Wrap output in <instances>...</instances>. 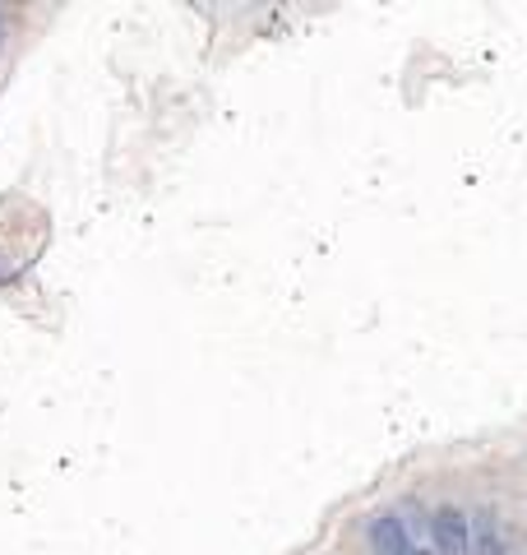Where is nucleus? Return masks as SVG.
Listing matches in <instances>:
<instances>
[{
  "label": "nucleus",
  "mask_w": 527,
  "mask_h": 555,
  "mask_svg": "<svg viewBox=\"0 0 527 555\" xmlns=\"http://www.w3.org/2000/svg\"><path fill=\"white\" fill-rule=\"evenodd\" d=\"M435 555H472V514L463 505H439L426 518Z\"/></svg>",
  "instance_id": "1"
},
{
  "label": "nucleus",
  "mask_w": 527,
  "mask_h": 555,
  "mask_svg": "<svg viewBox=\"0 0 527 555\" xmlns=\"http://www.w3.org/2000/svg\"><path fill=\"white\" fill-rule=\"evenodd\" d=\"M365 542H371L375 555H421V546L412 542V528L402 524L394 509L371 514V524H365Z\"/></svg>",
  "instance_id": "2"
},
{
  "label": "nucleus",
  "mask_w": 527,
  "mask_h": 555,
  "mask_svg": "<svg viewBox=\"0 0 527 555\" xmlns=\"http://www.w3.org/2000/svg\"><path fill=\"white\" fill-rule=\"evenodd\" d=\"M472 551H481V555H509V532H504L500 509H481L477 518H472Z\"/></svg>",
  "instance_id": "3"
},
{
  "label": "nucleus",
  "mask_w": 527,
  "mask_h": 555,
  "mask_svg": "<svg viewBox=\"0 0 527 555\" xmlns=\"http://www.w3.org/2000/svg\"><path fill=\"white\" fill-rule=\"evenodd\" d=\"M0 47H5V14H0Z\"/></svg>",
  "instance_id": "4"
}]
</instances>
